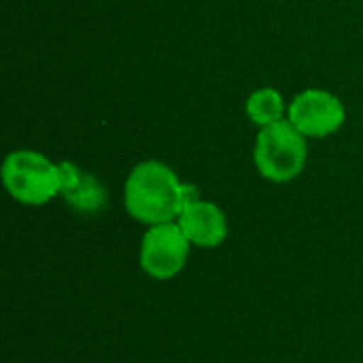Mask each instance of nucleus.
Instances as JSON below:
<instances>
[{"instance_id": "nucleus-5", "label": "nucleus", "mask_w": 363, "mask_h": 363, "mask_svg": "<svg viewBox=\"0 0 363 363\" xmlns=\"http://www.w3.org/2000/svg\"><path fill=\"white\" fill-rule=\"evenodd\" d=\"M345 117V104L338 96L323 89H306L289 104L287 121L306 138H323L338 132Z\"/></svg>"}, {"instance_id": "nucleus-6", "label": "nucleus", "mask_w": 363, "mask_h": 363, "mask_svg": "<svg viewBox=\"0 0 363 363\" xmlns=\"http://www.w3.org/2000/svg\"><path fill=\"white\" fill-rule=\"evenodd\" d=\"M177 223L181 225L187 240L196 247L213 249L228 238V219L223 211L204 200H196L183 208Z\"/></svg>"}, {"instance_id": "nucleus-4", "label": "nucleus", "mask_w": 363, "mask_h": 363, "mask_svg": "<svg viewBox=\"0 0 363 363\" xmlns=\"http://www.w3.org/2000/svg\"><path fill=\"white\" fill-rule=\"evenodd\" d=\"M191 242L177 221L149 225L140 242V266L157 281L174 279L187 264Z\"/></svg>"}, {"instance_id": "nucleus-1", "label": "nucleus", "mask_w": 363, "mask_h": 363, "mask_svg": "<svg viewBox=\"0 0 363 363\" xmlns=\"http://www.w3.org/2000/svg\"><path fill=\"white\" fill-rule=\"evenodd\" d=\"M123 202L130 217L147 225L177 221L185 208V183L177 172L155 160L138 164L123 189Z\"/></svg>"}, {"instance_id": "nucleus-3", "label": "nucleus", "mask_w": 363, "mask_h": 363, "mask_svg": "<svg viewBox=\"0 0 363 363\" xmlns=\"http://www.w3.org/2000/svg\"><path fill=\"white\" fill-rule=\"evenodd\" d=\"M2 183L17 202L43 206L60 196V164H53L38 151L19 149L6 155L2 164Z\"/></svg>"}, {"instance_id": "nucleus-8", "label": "nucleus", "mask_w": 363, "mask_h": 363, "mask_svg": "<svg viewBox=\"0 0 363 363\" xmlns=\"http://www.w3.org/2000/svg\"><path fill=\"white\" fill-rule=\"evenodd\" d=\"M247 115L249 119L259 125V128H266V125H272L277 121H283V115H285V100L283 96L272 89V87H264V89H257L249 96L247 100Z\"/></svg>"}, {"instance_id": "nucleus-7", "label": "nucleus", "mask_w": 363, "mask_h": 363, "mask_svg": "<svg viewBox=\"0 0 363 363\" xmlns=\"http://www.w3.org/2000/svg\"><path fill=\"white\" fill-rule=\"evenodd\" d=\"M60 181L62 189L60 196L66 200V204L83 215L98 213L106 206L108 194L104 185L89 172L81 170L72 162H62L60 164Z\"/></svg>"}, {"instance_id": "nucleus-2", "label": "nucleus", "mask_w": 363, "mask_h": 363, "mask_svg": "<svg viewBox=\"0 0 363 363\" xmlns=\"http://www.w3.org/2000/svg\"><path fill=\"white\" fill-rule=\"evenodd\" d=\"M308 157L306 136L287 119L262 128L255 140L253 160L259 174L272 183H289L302 174Z\"/></svg>"}]
</instances>
